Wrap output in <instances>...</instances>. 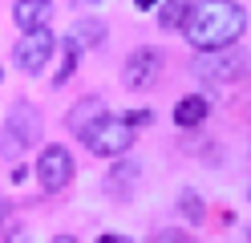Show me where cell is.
<instances>
[{"label":"cell","mask_w":251,"mask_h":243,"mask_svg":"<svg viewBox=\"0 0 251 243\" xmlns=\"http://www.w3.org/2000/svg\"><path fill=\"white\" fill-rule=\"evenodd\" d=\"M247 28V12L235 4V0H199L191 8V21H186V41L199 53H219V49L239 45Z\"/></svg>","instance_id":"6da1fadb"},{"label":"cell","mask_w":251,"mask_h":243,"mask_svg":"<svg viewBox=\"0 0 251 243\" xmlns=\"http://www.w3.org/2000/svg\"><path fill=\"white\" fill-rule=\"evenodd\" d=\"M247 73H251V53L239 49V45L195 57V77L211 81V85H227V81H239V77H247Z\"/></svg>","instance_id":"7a4b0ae2"},{"label":"cell","mask_w":251,"mask_h":243,"mask_svg":"<svg viewBox=\"0 0 251 243\" xmlns=\"http://www.w3.org/2000/svg\"><path fill=\"white\" fill-rule=\"evenodd\" d=\"M37 138H41V113L28 102H12L8 106V118H4V142H0V154L17 158L25 146H33Z\"/></svg>","instance_id":"3957f363"},{"label":"cell","mask_w":251,"mask_h":243,"mask_svg":"<svg viewBox=\"0 0 251 243\" xmlns=\"http://www.w3.org/2000/svg\"><path fill=\"white\" fill-rule=\"evenodd\" d=\"M37 183H41V190H49V194L65 190L73 183V154L65 150V146L53 142V146L41 150V158H37Z\"/></svg>","instance_id":"277c9868"},{"label":"cell","mask_w":251,"mask_h":243,"mask_svg":"<svg viewBox=\"0 0 251 243\" xmlns=\"http://www.w3.org/2000/svg\"><path fill=\"white\" fill-rule=\"evenodd\" d=\"M85 146L98 158H118V154H126L134 146V126L126 122V118H105L93 134L85 138Z\"/></svg>","instance_id":"5b68a950"},{"label":"cell","mask_w":251,"mask_h":243,"mask_svg":"<svg viewBox=\"0 0 251 243\" xmlns=\"http://www.w3.org/2000/svg\"><path fill=\"white\" fill-rule=\"evenodd\" d=\"M53 45H57V37H53L49 28L25 32V37L17 41V49H12V65H17L21 73H41L45 61L53 57Z\"/></svg>","instance_id":"8992f818"},{"label":"cell","mask_w":251,"mask_h":243,"mask_svg":"<svg viewBox=\"0 0 251 243\" xmlns=\"http://www.w3.org/2000/svg\"><path fill=\"white\" fill-rule=\"evenodd\" d=\"M162 73V53L158 49H134L130 57H126V69H122V81H126V89H134V93H142L150 89L154 81H158Z\"/></svg>","instance_id":"52a82bcc"},{"label":"cell","mask_w":251,"mask_h":243,"mask_svg":"<svg viewBox=\"0 0 251 243\" xmlns=\"http://www.w3.org/2000/svg\"><path fill=\"white\" fill-rule=\"evenodd\" d=\"M105 118H109V113H105V102H101V97H81V102L69 109V122H65V126H69V134H77V138L85 142Z\"/></svg>","instance_id":"ba28073f"},{"label":"cell","mask_w":251,"mask_h":243,"mask_svg":"<svg viewBox=\"0 0 251 243\" xmlns=\"http://www.w3.org/2000/svg\"><path fill=\"white\" fill-rule=\"evenodd\" d=\"M49 16H53V0H17V4H12V21H17L25 32L45 28Z\"/></svg>","instance_id":"9c48e42d"},{"label":"cell","mask_w":251,"mask_h":243,"mask_svg":"<svg viewBox=\"0 0 251 243\" xmlns=\"http://www.w3.org/2000/svg\"><path fill=\"white\" fill-rule=\"evenodd\" d=\"M134 183H138V162H118V166L105 174V190L114 194V199H130Z\"/></svg>","instance_id":"30bf717a"},{"label":"cell","mask_w":251,"mask_h":243,"mask_svg":"<svg viewBox=\"0 0 251 243\" xmlns=\"http://www.w3.org/2000/svg\"><path fill=\"white\" fill-rule=\"evenodd\" d=\"M207 109H211V102H207V97H182V102L175 106V122L182 126V130H191V126H199L202 118H207Z\"/></svg>","instance_id":"8fae6325"},{"label":"cell","mask_w":251,"mask_h":243,"mask_svg":"<svg viewBox=\"0 0 251 243\" xmlns=\"http://www.w3.org/2000/svg\"><path fill=\"white\" fill-rule=\"evenodd\" d=\"M191 0H166L162 12H158V25L162 28H186V21H191Z\"/></svg>","instance_id":"7c38bea8"},{"label":"cell","mask_w":251,"mask_h":243,"mask_svg":"<svg viewBox=\"0 0 251 243\" xmlns=\"http://www.w3.org/2000/svg\"><path fill=\"white\" fill-rule=\"evenodd\" d=\"M101 37H105V25L93 21V16H85V21L73 25V41L77 45H101Z\"/></svg>","instance_id":"4fadbf2b"},{"label":"cell","mask_w":251,"mask_h":243,"mask_svg":"<svg viewBox=\"0 0 251 243\" xmlns=\"http://www.w3.org/2000/svg\"><path fill=\"white\" fill-rule=\"evenodd\" d=\"M77 53H81V45H77L73 37H65V49H61V73L53 77V85H65V81L73 77V69H77Z\"/></svg>","instance_id":"5bb4252c"},{"label":"cell","mask_w":251,"mask_h":243,"mask_svg":"<svg viewBox=\"0 0 251 243\" xmlns=\"http://www.w3.org/2000/svg\"><path fill=\"white\" fill-rule=\"evenodd\" d=\"M182 215H186V219H195V223L207 215V207H202V199H199L195 190H182Z\"/></svg>","instance_id":"9a60e30c"},{"label":"cell","mask_w":251,"mask_h":243,"mask_svg":"<svg viewBox=\"0 0 251 243\" xmlns=\"http://www.w3.org/2000/svg\"><path fill=\"white\" fill-rule=\"evenodd\" d=\"M0 243H28V231H25L21 223H8V231H4V239H0Z\"/></svg>","instance_id":"2e32d148"},{"label":"cell","mask_w":251,"mask_h":243,"mask_svg":"<svg viewBox=\"0 0 251 243\" xmlns=\"http://www.w3.org/2000/svg\"><path fill=\"white\" fill-rule=\"evenodd\" d=\"M154 243H195L191 235H182V231H158V239Z\"/></svg>","instance_id":"e0dca14e"},{"label":"cell","mask_w":251,"mask_h":243,"mask_svg":"<svg viewBox=\"0 0 251 243\" xmlns=\"http://www.w3.org/2000/svg\"><path fill=\"white\" fill-rule=\"evenodd\" d=\"M126 122H130V126H150V113H146V109H138V113H126Z\"/></svg>","instance_id":"ac0fdd59"},{"label":"cell","mask_w":251,"mask_h":243,"mask_svg":"<svg viewBox=\"0 0 251 243\" xmlns=\"http://www.w3.org/2000/svg\"><path fill=\"white\" fill-rule=\"evenodd\" d=\"M98 243H130V235H98Z\"/></svg>","instance_id":"d6986e66"},{"label":"cell","mask_w":251,"mask_h":243,"mask_svg":"<svg viewBox=\"0 0 251 243\" xmlns=\"http://www.w3.org/2000/svg\"><path fill=\"white\" fill-rule=\"evenodd\" d=\"M49 243H77L73 235H57V239H49Z\"/></svg>","instance_id":"ffe728a7"},{"label":"cell","mask_w":251,"mask_h":243,"mask_svg":"<svg viewBox=\"0 0 251 243\" xmlns=\"http://www.w3.org/2000/svg\"><path fill=\"white\" fill-rule=\"evenodd\" d=\"M154 4H158V0H138V8H154Z\"/></svg>","instance_id":"44dd1931"}]
</instances>
